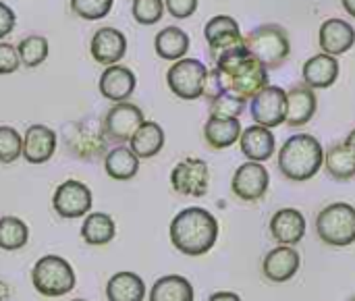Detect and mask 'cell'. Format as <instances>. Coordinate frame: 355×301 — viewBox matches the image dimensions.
<instances>
[{
	"label": "cell",
	"instance_id": "6da1fadb",
	"mask_svg": "<svg viewBox=\"0 0 355 301\" xmlns=\"http://www.w3.org/2000/svg\"><path fill=\"white\" fill-rule=\"evenodd\" d=\"M216 69L210 71L206 81L208 98L220 92H229L245 102H250L258 92L268 85V69L248 50L245 44L235 46L214 58Z\"/></svg>",
	"mask_w": 355,
	"mask_h": 301
},
{
	"label": "cell",
	"instance_id": "ba28073f",
	"mask_svg": "<svg viewBox=\"0 0 355 301\" xmlns=\"http://www.w3.org/2000/svg\"><path fill=\"white\" fill-rule=\"evenodd\" d=\"M171 185L179 196L204 198L210 187V169L202 158H185L171 173Z\"/></svg>",
	"mask_w": 355,
	"mask_h": 301
},
{
	"label": "cell",
	"instance_id": "277c9868",
	"mask_svg": "<svg viewBox=\"0 0 355 301\" xmlns=\"http://www.w3.org/2000/svg\"><path fill=\"white\" fill-rule=\"evenodd\" d=\"M243 44L266 69H279L291 54V40L287 29L275 23L252 29L248 35H243Z\"/></svg>",
	"mask_w": 355,
	"mask_h": 301
},
{
	"label": "cell",
	"instance_id": "7402d4cb",
	"mask_svg": "<svg viewBox=\"0 0 355 301\" xmlns=\"http://www.w3.org/2000/svg\"><path fill=\"white\" fill-rule=\"evenodd\" d=\"M339 69L341 67H339L337 56L320 52L304 62L302 77H304V83L310 85L312 89H327L335 85V81L339 79Z\"/></svg>",
	"mask_w": 355,
	"mask_h": 301
},
{
	"label": "cell",
	"instance_id": "44dd1931",
	"mask_svg": "<svg viewBox=\"0 0 355 301\" xmlns=\"http://www.w3.org/2000/svg\"><path fill=\"white\" fill-rule=\"evenodd\" d=\"M239 148H241V154L248 160L266 162V160L272 158V154L277 150V139L272 135V129L256 123V125H252V127L241 131Z\"/></svg>",
	"mask_w": 355,
	"mask_h": 301
},
{
	"label": "cell",
	"instance_id": "f546056e",
	"mask_svg": "<svg viewBox=\"0 0 355 301\" xmlns=\"http://www.w3.org/2000/svg\"><path fill=\"white\" fill-rule=\"evenodd\" d=\"M189 35L181 29V27H164L156 33V40H154V48H156V54L164 60H181L185 58V54L189 52Z\"/></svg>",
	"mask_w": 355,
	"mask_h": 301
},
{
	"label": "cell",
	"instance_id": "5b68a950",
	"mask_svg": "<svg viewBox=\"0 0 355 301\" xmlns=\"http://www.w3.org/2000/svg\"><path fill=\"white\" fill-rule=\"evenodd\" d=\"M75 270L69 260L60 256H44L33 264L31 285L44 298H62L75 289Z\"/></svg>",
	"mask_w": 355,
	"mask_h": 301
},
{
	"label": "cell",
	"instance_id": "836d02e7",
	"mask_svg": "<svg viewBox=\"0 0 355 301\" xmlns=\"http://www.w3.org/2000/svg\"><path fill=\"white\" fill-rule=\"evenodd\" d=\"M243 110H245V100L229 92H220L214 98H210V117L214 119H239Z\"/></svg>",
	"mask_w": 355,
	"mask_h": 301
},
{
	"label": "cell",
	"instance_id": "e575fe53",
	"mask_svg": "<svg viewBox=\"0 0 355 301\" xmlns=\"http://www.w3.org/2000/svg\"><path fill=\"white\" fill-rule=\"evenodd\" d=\"M23 156V137L15 127H0V162L12 164Z\"/></svg>",
	"mask_w": 355,
	"mask_h": 301
},
{
	"label": "cell",
	"instance_id": "83f0119b",
	"mask_svg": "<svg viewBox=\"0 0 355 301\" xmlns=\"http://www.w3.org/2000/svg\"><path fill=\"white\" fill-rule=\"evenodd\" d=\"M148 301H196V291L185 277L166 275L152 285Z\"/></svg>",
	"mask_w": 355,
	"mask_h": 301
},
{
	"label": "cell",
	"instance_id": "e0dca14e",
	"mask_svg": "<svg viewBox=\"0 0 355 301\" xmlns=\"http://www.w3.org/2000/svg\"><path fill=\"white\" fill-rule=\"evenodd\" d=\"M135 85H137V79H135V73L129 69V67H123V64H108L102 75H100V94L110 100V102H127L133 92H135Z\"/></svg>",
	"mask_w": 355,
	"mask_h": 301
},
{
	"label": "cell",
	"instance_id": "1f68e13d",
	"mask_svg": "<svg viewBox=\"0 0 355 301\" xmlns=\"http://www.w3.org/2000/svg\"><path fill=\"white\" fill-rule=\"evenodd\" d=\"M29 241V227L17 216L0 218V250L17 252L23 250Z\"/></svg>",
	"mask_w": 355,
	"mask_h": 301
},
{
	"label": "cell",
	"instance_id": "8fae6325",
	"mask_svg": "<svg viewBox=\"0 0 355 301\" xmlns=\"http://www.w3.org/2000/svg\"><path fill=\"white\" fill-rule=\"evenodd\" d=\"M270 185L268 169L262 162H243L231 179V189L241 202H260Z\"/></svg>",
	"mask_w": 355,
	"mask_h": 301
},
{
	"label": "cell",
	"instance_id": "f35d334b",
	"mask_svg": "<svg viewBox=\"0 0 355 301\" xmlns=\"http://www.w3.org/2000/svg\"><path fill=\"white\" fill-rule=\"evenodd\" d=\"M173 19H189L198 10V0H164Z\"/></svg>",
	"mask_w": 355,
	"mask_h": 301
},
{
	"label": "cell",
	"instance_id": "4316f807",
	"mask_svg": "<svg viewBox=\"0 0 355 301\" xmlns=\"http://www.w3.org/2000/svg\"><path fill=\"white\" fill-rule=\"evenodd\" d=\"M104 171L114 181H131L139 171V158L129 146H116L106 152Z\"/></svg>",
	"mask_w": 355,
	"mask_h": 301
},
{
	"label": "cell",
	"instance_id": "30bf717a",
	"mask_svg": "<svg viewBox=\"0 0 355 301\" xmlns=\"http://www.w3.org/2000/svg\"><path fill=\"white\" fill-rule=\"evenodd\" d=\"M252 117L258 125L275 129L285 123L287 114V92L279 85H266L250 100Z\"/></svg>",
	"mask_w": 355,
	"mask_h": 301
},
{
	"label": "cell",
	"instance_id": "f1b7e54d",
	"mask_svg": "<svg viewBox=\"0 0 355 301\" xmlns=\"http://www.w3.org/2000/svg\"><path fill=\"white\" fill-rule=\"evenodd\" d=\"M116 237V223L106 212H92L81 225V239L87 246H108Z\"/></svg>",
	"mask_w": 355,
	"mask_h": 301
},
{
	"label": "cell",
	"instance_id": "d4e9b609",
	"mask_svg": "<svg viewBox=\"0 0 355 301\" xmlns=\"http://www.w3.org/2000/svg\"><path fill=\"white\" fill-rule=\"evenodd\" d=\"M106 300L108 301H144L146 300V283L139 275L121 270L112 275L106 283Z\"/></svg>",
	"mask_w": 355,
	"mask_h": 301
},
{
	"label": "cell",
	"instance_id": "7a4b0ae2",
	"mask_svg": "<svg viewBox=\"0 0 355 301\" xmlns=\"http://www.w3.org/2000/svg\"><path fill=\"white\" fill-rule=\"evenodd\" d=\"M218 231L216 216L200 206L181 210L168 227L173 248L189 258L208 254L218 241Z\"/></svg>",
	"mask_w": 355,
	"mask_h": 301
},
{
	"label": "cell",
	"instance_id": "d6986e66",
	"mask_svg": "<svg viewBox=\"0 0 355 301\" xmlns=\"http://www.w3.org/2000/svg\"><path fill=\"white\" fill-rule=\"evenodd\" d=\"M318 44L322 52L341 56L349 52L355 44L354 25L345 19H327L318 31Z\"/></svg>",
	"mask_w": 355,
	"mask_h": 301
},
{
	"label": "cell",
	"instance_id": "cb8c5ba5",
	"mask_svg": "<svg viewBox=\"0 0 355 301\" xmlns=\"http://www.w3.org/2000/svg\"><path fill=\"white\" fill-rule=\"evenodd\" d=\"M164 141H166L164 129L156 121H144L139 129L133 133V137L129 139V148L137 154L139 160H146L158 156L164 148Z\"/></svg>",
	"mask_w": 355,
	"mask_h": 301
},
{
	"label": "cell",
	"instance_id": "b9f144b4",
	"mask_svg": "<svg viewBox=\"0 0 355 301\" xmlns=\"http://www.w3.org/2000/svg\"><path fill=\"white\" fill-rule=\"evenodd\" d=\"M8 298H10V287L4 281H0V301H8Z\"/></svg>",
	"mask_w": 355,
	"mask_h": 301
},
{
	"label": "cell",
	"instance_id": "2e32d148",
	"mask_svg": "<svg viewBox=\"0 0 355 301\" xmlns=\"http://www.w3.org/2000/svg\"><path fill=\"white\" fill-rule=\"evenodd\" d=\"M268 231L279 246H297L306 237V216L297 208H281L272 214Z\"/></svg>",
	"mask_w": 355,
	"mask_h": 301
},
{
	"label": "cell",
	"instance_id": "4dcf8cb0",
	"mask_svg": "<svg viewBox=\"0 0 355 301\" xmlns=\"http://www.w3.org/2000/svg\"><path fill=\"white\" fill-rule=\"evenodd\" d=\"M324 169L335 181H352L355 177V154L345 144H333L324 150Z\"/></svg>",
	"mask_w": 355,
	"mask_h": 301
},
{
	"label": "cell",
	"instance_id": "4fadbf2b",
	"mask_svg": "<svg viewBox=\"0 0 355 301\" xmlns=\"http://www.w3.org/2000/svg\"><path fill=\"white\" fill-rule=\"evenodd\" d=\"M302 266V256L295 246H277L262 260V275L270 283H287L291 281Z\"/></svg>",
	"mask_w": 355,
	"mask_h": 301
},
{
	"label": "cell",
	"instance_id": "7bdbcfd3",
	"mask_svg": "<svg viewBox=\"0 0 355 301\" xmlns=\"http://www.w3.org/2000/svg\"><path fill=\"white\" fill-rule=\"evenodd\" d=\"M341 4H343V8H345L347 15L355 17V0H341Z\"/></svg>",
	"mask_w": 355,
	"mask_h": 301
},
{
	"label": "cell",
	"instance_id": "484cf974",
	"mask_svg": "<svg viewBox=\"0 0 355 301\" xmlns=\"http://www.w3.org/2000/svg\"><path fill=\"white\" fill-rule=\"evenodd\" d=\"M239 119H214L210 117L204 125V139L212 150H227L241 137Z\"/></svg>",
	"mask_w": 355,
	"mask_h": 301
},
{
	"label": "cell",
	"instance_id": "ab89813d",
	"mask_svg": "<svg viewBox=\"0 0 355 301\" xmlns=\"http://www.w3.org/2000/svg\"><path fill=\"white\" fill-rule=\"evenodd\" d=\"M15 25H17L15 10L8 4L0 2V40H4L6 35H10L12 29H15Z\"/></svg>",
	"mask_w": 355,
	"mask_h": 301
},
{
	"label": "cell",
	"instance_id": "8992f818",
	"mask_svg": "<svg viewBox=\"0 0 355 301\" xmlns=\"http://www.w3.org/2000/svg\"><path fill=\"white\" fill-rule=\"evenodd\" d=\"M316 233L331 248H347L355 243V206L335 202L316 216Z\"/></svg>",
	"mask_w": 355,
	"mask_h": 301
},
{
	"label": "cell",
	"instance_id": "d6a6232c",
	"mask_svg": "<svg viewBox=\"0 0 355 301\" xmlns=\"http://www.w3.org/2000/svg\"><path fill=\"white\" fill-rule=\"evenodd\" d=\"M17 52H19L21 64H25L29 69H35L48 58L50 46H48V40L44 35H27V37H23L19 42Z\"/></svg>",
	"mask_w": 355,
	"mask_h": 301
},
{
	"label": "cell",
	"instance_id": "60d3db41",
	"mask_svg": "<svg viewBox=\"0 0 355 301\" xmlns=\"http://www.w3.org/2000/svg\"><path fill=\"white\" fill-rule=\"evenodd\" d=\"M208 301H243L237 293H233V291H216V293H212Z\"/></svg>",
	"mask_w": 355,
	"mask_h": 301
},
{
	"label": "cell",
	"instance_id": "ac0fdd59",
	"mask_svg": "<svg viewBox=\"0 0 355 301\" xmlns=\"http://www.w3.org/2000/svg\"><path fill=\"white\" fill-rule=\"evenodd\" d=\"M89 52H92V58L104 67L116 64L119 60H123L127 52V37L123 31L114 27H102L94 33Z\"/></svg>",
	"mask_w": 355,
	"mask_h": 301
},
{
	"label": "cell",
	"instance_id": "5bb4252c",
	"mask_svg": "<svg viewBox=\"0 0 355 301\" xmlns=\"http://www.w3.org/2000/svg\"><path fill=\"white\" fill-rule=\"evenodd\" d=\"M204 35H206V42H208L212 58H216L223 52L243 44V35H241L239 23L233 17H229V15L212 17L206 23V27H204Z\"/></svg>",
	"mask_w": 355,
	"mask_h": 301
},
{
	"label": "cell",
	"instance_id": "ffe728a7",
	"mask_svg": "<svg viewBox=\"0 0 355 301\" xmlns=\"http://www.w3.org/2000/svg\"><path fill=\"white\" fill-rule=\"evenodd\" d=\"M56 152V133L46 125H31L23 135V158L29 164H44Z\"/></svg>",
	"mask_w": 355,
	"mask_h": 301
},
{
	"label": "cell",
	"instance_id": "52a82bcc",
	"mask_svg": "<svg viewBox=\"0 0 355 301\" xmlns=\"http://www.w3.org/2000/svg\"><path fill=\"white\" fill-rule=\"evenodd\" d=\"M210 71L198 58L175 60L166 71V83L171 92L181 100H198L206 94V81Z\"/></svg>",
	"mask_w": 355,
	"mask_h": 301
},
{
	"label": "cell",
	"instance_id": "74e56055",
	"mask_svg": "<svg viewBox=\"0 0 355 301\" xmlns=\"http://www.w3.org/2000/svg\"><path fill=\"white\" fill-rule=\"evenodd\" d=\"M21 58L12 44L0 42V75H10L19 69Z\"/></svg>",
	"mask_w": 355,
	"mask_h": 301
},
{
	"label": "cell",
	"instance_id": "ee69618b",
	"mask_svg": "<svg viewBox=\"0 0 355 301\" xmlns=\"http://www.w3.org/2000/svg\"><path fill=\"white\" fill-rule=\"evenodd\" d=\"M343 144H345V146H347V148H349V150L355 154V129L349 133V135H347V137H345V141H343Z\"/></svg>",
	"mask_w": 355,
	"mask_h": 301
},
{
	"label": "cell",
	"instance_id": "603a6c76",
	"mask_svg": "<svg viewBox=\"0 0 355 301\" xmlns=\"http://www.w3.org/2000/svg\"><path fill=\"white\" fill-rule=\"evenodd\" d=\"M318 108V100L316 94L310 85H293L287 92V114H285V123L289 127H304L308 125Z\"/></svg>",
	"mask_w": 355,
	"mask_h": 301
},
{
	"label": "cell",
	"instance_id": "f6af8a7d",
	"mask_svg": "<svg viewBox=\"0 0 355 301\" xmlns=\"http://www.w3.org/2000/svg\"><path fill=\"white\" fill-rule=\"evenodd\" d=\"M71 301H87V300H71Z\"/></svg>",
	"mask_w": 355,
	"mask_h": 301
},
{
	"label": "cell",
	"instance_id": "9a60e30c",
	"mask_svg": "<svg viewBox=\"0 0 355 301\" xmlns=\"http://www.w3.org/2000/svg\"><path fill=\"white\" fill-rule=\"evenodd\" d=\"M104 135V129H94L85 123H73L67 133V146L77 158L94 160L106 152Z\"/></svg>",
	"mask_w": 355,
	"mask_h": 301
},
{
	"label": "cell",
	"instance_id": "9c48e42d",
	"mask_svg": "<svg viewBox=\"0 0 355 301\" xmlns=\"http://www.w3.org/2000/svg\"><path fill=\"white\" fill-rule=\"evenodd\" d=\"M92 204H94L92 189L77 179H69L60 183L52 196V208L62 218L87 216L92 210Z\"/></svg>",
	"mask_w": 355,
	"mask_h": 301
},
{
	"label": "cell",
	"instance_id": "7c38bea8",
	"mask_svg": "<svg viewBox=\"0 0 355 301\" xmlns=\"http://www.w3.org/2000/svg\"><path fill=\"white\" fill-rule=\"evenodd\" d=\"M144 112L131 102H116L104 117V133L114 141H129L144 123Z\"/></svg>",
	"mask_w": 355,
	"mask_h": 301
},
{
	"label": "cell",
	"instance_id": "bcb514c9",
	"mask_svg": "<svg viewBox=\"0 0 355 301\" xmlns=\"http://www.w3.org/2000/svg\"><path fill=\"white\" fill-rule=\"evenodd\" d=\"M349 301H355V295H354V298H352V300H349Z\"/></svg>",
	"mask_w": 355,
	"mask_h": 301
},
{
	"label": "cell",
	"instance_id": "3957f363",
	"mask_svg": "<svg viewBox=\"0 0 355 301\" xmlns=\"http://www.w3.org/2000/svg\"><path fill=\"white\" fill-rule=\"evenodd\" d=\"M277 162L285 179L304 183L314 179L324 166V148L314 135L295 133L279 150Z\"/></svg>",
	"mask_w": 355,
	"mask_h": 301
},
{
	"label": "cell",
	"instance_id": "8d00e7d4",
	"mask_svg": "<svg viewBox=\"0 0 355 301\" xmlns=\"http://www.w3.org/2000/svg\"><path fill=\"white\" fill-rule=\"evenodd\" d=\"M112 4L114 0H71V10L85 21H98L110 12Z\"/></svg>",
	"mask_w": 355,
	"mask_h": 301
},
{
	"label": "cell",
	"instance_id": "d590c367",
	"mask_svg": "<svg viewBox=\"0 0 355 301\" xmlns=\"http://www.w3.org/2000/svg\"><path fill=\"white\" fill-rule=\"evenodd\" d=\"M164 0H133L131 12L139 25H154L164 15Z\"/></svg>",
	"mask_w": 355,
	"mask_h": 301
}]
</instances>
